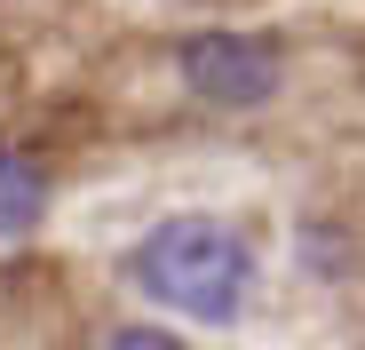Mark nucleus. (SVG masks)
I'll use <instances>...</instances> for the list:
<instances>
[{"label":"nucleus","instance_id":"39448f33","mask_svg":"<svg viewBox=\"0 0 365 350\" xmlns=\"http://www.w3.org/2000/svg\"><path fill=\"white\" fill-rule=\"evenodd\" d=\"M357 350H365V342H357Z\"/></svg>","mask_w":365,"mask_h":350},{"label":"nucleus","instance_id":"7ed1b4c3","mask_svg":"<svg viewBox=\"0 0 365 350\" xmlns=\"http://www.w3.org/2000/svg\"><path fill=\"white\" fill-rule=\"evenodd\" d=\"M48 199H56L48 167H40L32 151H16V144H0V239L40 231V223H48Z\"/></svg>","mask_w":365,"mask_h":350},{"label":"nucleus","instance_id":"f257e3e1","mask_svg":"<svg viewBox=\"0 0 365 350\" xmlns=\"http://www.w3.org/2000/svg\"><path fill=\"white\" fill-rule=\"evenodd\" d=\"M128 271L159 311H182L199 326H230L255 303V247L222 215H159L135 239Z\"/></svg>","mask_w":365,"mask_h":350},{"label":"nucleus","instance_id":"f03ea898","mask_svg":"<svg viewBox=\"0 0 365 350\" xmlns=\"http://www.w3.org/2000/svg\"><path fill=\"white\" fill-rule=\"evenodd\" d=\"M175 72L215 111H255V104L278 96L286 64H278V40H262V32H191L175 48Z\"/></svg>","mask_w":365,"mask_h":350},{"label":"nucleus","instance_id":"20e7f679","mask_svg":"<svg viewBox=\"0 0 365 350\" xmlns=\"http://www.w3.org/2000/svg\"><path fill=\"white\" fill-rule=\"evenodd\" d=\"M103 350H191L175 326H151V319H128V326H111L103 334Z\"/></svg>","mask_w":365,"mask_h":350}]
</instances>
